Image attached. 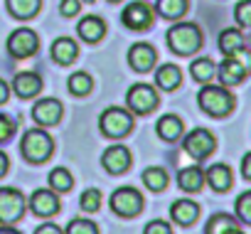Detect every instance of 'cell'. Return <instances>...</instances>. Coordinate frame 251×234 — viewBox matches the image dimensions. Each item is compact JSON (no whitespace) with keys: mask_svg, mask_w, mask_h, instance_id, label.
I'll use <instances>...</instances> for the list:
<instances>
[{"mask_svg":"<svg viewBox=\"0 0 251 234\" xmlns=\"http://www.w3.org/2000/svg\"><path fill=\"white\" fill-rule=\"evenodd\" d=\"M20 151H23L25 160H30V163H42V160H47V158L52 156L54 141H52V136H50L47 131L32 129V131H27V133L23 136Z\"/></svg>","mask_w":251,"mask_h":234,"instance_id":"obj_2","label":"cell"},{"mask_svg":"<svg viewBox=\"0 0 251 234\" xmlns=\"http://www.w3.org/2000/svg\"><path fill=\"white\" fill-rule=\"evenodd\" d=\"M197 101H200L202 111H207L209 116H226L234 108V96L224 86H204L200 91Z\"/></svg>","mask_w":251,"mask_h":234,"instance_id":"obj_4","label":"cell"},{"mask_svg":"<svg viewBox=\"0 0 251 234\" xmlns=\"http://www.w3.org/2000/svg\"><path fill=\"white\" fill-rule=\"evenodd\" d=\"M8 94H10V89H8V84L0 79V104H5L8 101Z\"/></svg>","mask_w":251,"mask_h":234,"instance_id":"obj_41","label":"cell"},{"mask_svg":"<svg viewBox=\"0 0 251 234\" xmlns=\"http://www.w3.org/2000/svg\"><path fill=\"white\" fill-rule=\"evenodd\" d=\"M108 3H118V0H108Z\"/></svg>","mask_w":251,"mask_h":234,"instance_id":"obj_46","label":"cell"},{"mask_svg":"<svg viewBox=\"0 0 251 234\" xmlns=\"http://www.w3.org/2000/svg\"><path fill=\"white\" fill-rule=\"evenodd\" d=\"M170 217H173L177 224L190 227V224L200 217V207H197L192 200H177V202H173V207H170Z\"/></svg>","mask_w":251,"mask_h":234,"instance_id":"obj_17","label":"cell"},{"mask_svg":"<svg viewBox=\"0 0 251 234\" xmlns=\"http://www.w3.org/2000/svg\"><path fill=\"white\" fill-rule=\"evenodd\" d=\"M8 50H10L13 57L25 59V57H32V54L40 50V40H37L35 30H30V27H18V30L8 37Z\"/></svg>","mask_w":251,"mask_h":234,"instance_id":"obj_7","label":"cell"},{"mask_svg":"<svg viewBox=\"0 0 251 234\" xmlns=\"http://www.w3.org/2000/svg\"><path fill=\"white\" fill-rule=\"evenodd\" d=\"M121 20H123L126 27H131V30H146L153 23V8L148 3H138V0H136V3L126 5Z\"/></svg>","mask_w":251,"mask_h":234,"instance_id":"obj_10","label":"cell"},{"mask_svg":"<svg viewBox=\"0 0 251 234\" xmlns=\"http://www.w3.org/2000/svg\"><path fill=\"white\" fill-rule=\"evenodd\" d=\"M59 10H62L64 18H74V15L81 10V0H62Z\"/></svg>","mask_w":251,"mask_h":234,"instance_id":"obj_37","label":"cell"},{"mask_svg":"<svg viewBox=\"0 0 251 234\" xmlns=\"http://www.w3.org/2000/svg\"><path fill=\"white\" fill-rule=\"evenodd\" d=\"M214 146H217V141H214V136H212L207 129H195V131L187 133V138H185V151H187L195 160L207 158V156L214 151Z\"/></svg>","mask_w":251,"mask_h":234,"instance_id":"obj_9","label":"cell"},{"mask_svg":"<svg viewBox=\"0 0 251 234\" xmlns=\"http://www.w3.org/2000/svg\"><path fill=\"white\" fill-rule=\"evenodd\" d=\"M76 54H79V47H76L74 40H69V37L54 40V45H52V57H54L57 64L67 67V64H72V62L76 59Z\"/></svg>","mask_w":251,"mask_h":234,"instance_id":"obj_18","label":"cell"},{"mask_svg":"<svg viewBox=\"0 0 251 234\" xmlns=\"http://www.w3.org/2000/svg\"><path fill=\"white\" fill-rule=\"evenodd\" d=\"M13 133H15V124L8 119L5 113H0V143L8 141V138H13Z\"/></svg>","mask_w":251,"mask_h":234,"instance_id":"obj_36","label":"cell"},{"mask_svg":"<svg viewBox=\"0 0 251 234\" xmlns=\"http://www.w3.org/2000/svg\"><path fill=\"white\" fill-rule=\"evenodd\" d=\"M103 32H106V25H103L101 18H96V15L81 18V23H79V37H81V40H86V42H99V40L103 37Z\"/></svg>","mask_w":251,"mask_h":234,"instance_id":"obj_20","label":"cell"},{"mask_svg":"<svg viewBox=\"0 0 251 234\" xmlns=\"http://www.w3.org/2000/svg\"><path fill=\"white\" fill-rule=\"evenodd\" d=\"M236 214L244 224H251V190L236 197Z\"/></svg>","mask_w":251,"mask_h":234,"instance_id":"obj_33","label":"cell"},{"mask_svg":"<svg viewBox=\"0 0 251 234\" xmlns=\"http://www.w3.org/2000/svg\"><path fill=\"white\" fill-rule=\"evenodd\" d=\"M30 209L40 217H52L59 212V197L52 190H35L30 197Z\"/></svg>","mask_w":251,"mask_h":234,"instance_id":"obj_14","label":"cell"},{"mask_svg":"<svg viewBox=\"0 0 251 234\" xmlns=\"http://www.w3.org/2000/svg\"><path fill=\"white\" fill-rule=\"evenodd\" d=\"M234 18H236L239 25L251 27V0H241V3L236 5V10H234Z\"/></svg>","mask_w":251,"mask_h":234,"instance_id":"obj_35","label":"cell"},{"mask_svg":"<svg viewBox=\"0 0 251 234\" xmlns=\"http://www.w3.org/2000/svg\"><path fill=\"white\" fill-rule=\"evenodd\" d=\"M229 234H241V229H231V232H229Z\"/></svg>","mask_w":251,"mask_h":234,"instance_id":"obj_44","label":"cell"},{"mask_svg":"<svg viewBox=\"0 0 251 234\" xmlns=\"http://www.w3.org/2000/svg\"><path fill=\"white\" fill-rule=\"evenodd\" d=\"M190 74H192L195 81L207 84V81L214 77V62H212V59H195V62L190 64Z\"/></svg>","mask_w":251,"mask_h":234,"instance_id":"obj_29","label":"cell"},{"mask_svg":"<svg viewBox=\"0 0 251 234\" xmlns=\"http://www.w3.org/2000/svg\"><path fill=\"white\" fill-rule=\"evenodd\" d=\"M5 173H8V156L0 151V178H3Z\"/></svg>","mask_w":251,"mask_h":234,"instance_id":"obj_42","label":"cell"},{"mask_svg":"<svg viewBox=\"0 0 251 234\" xmlns=\"http://www.w3.org/2000/svg\"><path fill=\"white\" fill-rule=\"evenodd\" d=\"M143 234H173V229H170V224H168V222L155 219V222H151V224L146 227V232H143Z\"/></svg>","mask_w":251,"mask_h":234,"instance_id":"obj_38","label":"cell"},{"mask_svg":"<svg viewBox=\"0 0 251 234\" xmlns=\"http://www.w3.org/2000/svg\"><path fill=\"white\" fill-rule=\"evenodd\" d=\"M40 89H42V79L35 72H20L13 79V91L23 99H32L35 94H40Z\"/></svg>","mask_w":251,"mask_h":234,"instance_id":"obj_16","label":"cell"},{"mask_svg":"<svg viewBox=\"0 0 251 234\" xmlns=\"http://www.w3.org/2000/svg\"><path fill=\"white\" fill-rule=\"evenodd\" d=\"M25 212V197L15 187H0V222H18Z\"/></svg>","mask_w":251,"mask_h":234,"instance_id":"obj_6","label":"cell"},{"mask_svg":"<svg viewBox=\"0 0 251 234\" xmlns=\"http://www.w3.org/2000/svg\"><path fill=\"white\" fill-rule=\"evenodd\" d=\"M204 180L212 185V190L226 192V190L231 187V170H229V165L217 163V165H212V168L204 173Z\"/></svg>","mask_w":251,"mask_h":234,"instance_id":"obj_19","label":"cell"},{"mask_svg":"<svg viewBox=\"0 0 251 234\" xmlns=\"http://www.w3.org/2000/svg\"><path fill=\"white\" fill-rule=\"evenodd\" d=\"M231 229H239V224H236L234 217H229V214H214V217L207 222L204 234H229Z\"/></svg>","mask_w":251,"mask_h":234,"instance_id":"obj_27","label":"cell"},{"mask_svg":"<svg viewBox=\"0 0 251 234\" xmlns=\"http://www.w3.org/2000/svg\"><path fill=\"white\" fill-rule=\"evenodd\" d=\"M81 3H94V0H81Z\"/></svg>","mask_w":251,"mask_h":234,"instance_id":"obj_45","label":"cell"},{"mask_svg":"<svg viewBox=\"0 0 251 234\" xmlns=\"http://www.w3.org/2000/svg\"><path fill=\"white\" fill-rule=\"evenodd\" d=\"M241 175H244L246 180H251V153H246L244 160H241Z\"/></svg>","mask_w":251,"mask_h":234,"instance_id":"obj_40","label":"cell"},{"mask_svg":"<svg viewBox=\"0 0 251 234\" xmlns=\"http://www.w3.org/2000/svg\"><path fill=\"white\" fill-rule=\"evenodd\" d=\"M143 182H146V187H151V190L160 192V190H165V187H168V173H165L163 168H158V165L146 168V173H143Z\"/></svg>","mask_w":251,"mask_h":234,"instance_id":"obj_28","label":"cell"},{"mask_svg":"<svg viewBox=\"0 0 251 234\" xmlns=\"http://www.w3.org/2000/svg\"><path fill=\"white\" fill-rule=\"evenodd\" d=\"M177 182H180L182 190H187V192H197V190L202 187V182H204V173H202L197 165H190V168L180 170Z\"/></svg>","mask_w":251,"mask_h":234,"instance_id":"obj_24","label":"cell"},{"mask_svg":"<svg viewBox=\"0 0 251 234\" xmlns=\"http://www.w3.org/2000/svg\"><path fill=\"white\" fill-rule=\"evenodd\" d=\"M32 116L42 126H54L62 119V104L57 99H42L32 106Z\"/></svg>","mask_w":251,"mask_h":234,"instance_id":"obj_12","label":"cell"},{"mask_svg":"<svg viewBox=\"0 0 251 234\" xmlns=\"http://www.w3.org/2000/svg\"><path fill=\"white\" fill-rule=\"evenodd\" d=\"M111 207L121 217H136L143 209V195L136 187H118L111 195Z\"/></svg>","mask_w":251,"mask_h":234,"instance_id":"obj_5","label":"cell"},{"mask_svg":"<svg viewBox=\"0 0 251 234\" xmlns=\"http://www.w3.org/2000/svg\"><path fill=\"white\" fill-rule=\"evenodd\" d=\"M99 129L108 138H123L126 133H131V129H133V116L128 111L118 108V106H111V108H106L101 113Z\"/></svg>","mask_w":251,"mask_h":234,"instance_id":"obj_3","label":"cell"},{"mask_svg":"<svg viewBox=\"0 0 251 234\" xmlns=\"http://www.w3.org/2000/svg\"><path fill=\"white\" fill-rule=\"evenodd\" d=\"M244 77H246V64H244L236 54L226 57V59L219 64V79H222V84L234 86V84L244 81Z\"/></svg>","mask_w":251,"mask_h":234,"instance_id":"obj_15","label":"cell"},{"mask_svg":"<svg viewBox=\"0 0 251 234\" xmlns=\"http://www.w3.org/2000/svg\"><path fill=\"white\" fill-rule=\"evenodd\" d=\"M72 182H74V178H72V173H69L67 168H54V170L50 173V185H52V190H57V192L72 190Z\"/></svg>","mask_w":251,"mask_h":234,"instance_id":"obj_31","label":"cell"},{"mask_svg":"<svg viewBox=\"0 0 251 234\" xmlns=\"http://www.w3.org/2000/svg\"><path fill=\"white\" fill-rule=\"evenodd\" d=\"M168 45L177 54H192L202 47V32L192 23H180L168 30Z\"/></svg>","mask_w":251,"mask_h":234,"instance_id":"obj_1","label":"cell"},{"mask_svg":"<svg viewBox=\"0 0 251 234\" xmlns=\"http://www.w3.org/2000/svg\"><path fill=\"white\" fill-rule=\"evenodd\" d=\"M155 81H158L160 89L173 91V89L180 86V81H182V72H180L175 64H163V67L155 72Z\"/></svg>","mask_w":251,"mask_h":234,"instance_id":"obj_21","label":"cell"},{"mask_svg":"<svg viewBox=\"0 0 251 234\" xmlns=\"http://www.w3.org/2000/svg\"><path fill=\"white\" fill-rule=\"evenodd\" d=\"M91 89H94V79L86 72H76L69 77V91L74 96H86V94H91Z\"/></svg>","mask_w":251,"mask_h":234,"instance_id":"obj_30","label":"cell"},{"mask_svg":"<svg viewBox=\"0 0 251 234\" xmlns=\"http://www.w3.org/2000/svg\"><path fill=\"white\" fill-rule=\"evenodd\" d=\"M126 104L136 113H151L158 106V91L151 84H136L126 94Z\"/></svg>","mask_w":251,"mask_h":234,"instance_id":"obj_8","label":"cell"},{"mask_svg":"<svg viewBox=\"0 0 251 234\" xmlns=\"http://www.w3.org/2000/svg\"><path fill=\"white\" fill-rule=\"evenodd\" d=\"M35 234H62V229L57 224H52V222H45V224H40L35 229Z\"/></svg>","mask_w":251,"mask_h":234,"instance_id":"obj_39","label":"cell"},{"mask_svg":"<svg viewBox=\"0 0 251 234\" xmlns=\"http://www.w3.org/2000/svg\"><path fill=\"white\" fill-rule=\"evenodd\" d=\"M101 163H103V168L111 175H121V173L128 170V165H131V151L126 146H111V148L103 151Z\"/></svg>","mask_w":251,"mask_h":234,"instance_id":"obj_11","label":"cell"},{"mask_svg":"<svg viewBox=\"0 0 251 234\" xmlns=\"http://www.w3.org/2000/svg\"><path fill=\"white\" fill-rule=\"evenodd\" d=\"M158 13L168 20H177L187 13V0H158Z\"/></svg>","mask_w":251,"mask_h":234,"instance_id":"obj_26","label":"cell"},{"mask_svg":"<svg viewBox=\"0 0 251 234\" xmlns=\"http://www.w3.org/2000/svg\"><path fill=\"white\" fill-rule=\"evenodd\" d=\"M79 205H81V209H86V212H96L99 205H101V192H99L96 187L84 190L81 197H79Z\"/></svg>","mask_w":251,"mask_h":234,"instance_id":"obj_32","label":"cell"},{"mask_svg":"<svg viewBox=\"0 0 251 234\" xmlns=\"http://www.w3.org/2000/svg\"><path fill=\"white\" fill-rule=\"evenodd\" d=\"M67 234H99V229L89 219H72L67 227Z\"/></svg>","mask_w":251,"mask_h":234,"instance_id":"obj_34","label":"cell"},{"mask_svg":"<svg viewBox=\"0 0 251 234\" xmlns=\"http://www.w3.org/2000/svg\"><path fill=\"white\" fill-rule=\"evenodd\" d=\"M158 59V52L148 45V42H138L128 50V64L136 69V72H148Z\"/></svg>","mask_w":251,"mask_h":234,"instance_id":"obj_13","label":"cell"},{"mask_svg":"<svg viewBox=\"0 0 251 234\" xmlns=\"http://www.w3.org/2000/svg\"><path fill=\"white\" fill-rule=\"evenodd\" d=\"M219 50H222L226 57L239 54V52L244 50V35H241L239 30H234V27L224 30V32L219 35Z\"/></svg>","mask_w":251,"mask_h":234,"instance_id":"obj_22","label":"cell"},{"mask_svg":"<svg viewBox=\"0 0 251 234\" xmlns=\"http://www.w3.org/2000/svg\"><path fill=\"white\" fill-rule=\"evenodd\" d=\"M158 136L163 141H177L182 136V121L177 119V116H173V113L163 116V119L158 121Z\"/></svg>","mask_w":251,"mask_h":234,"instance_id":"obj_23","label":"cell"},{"mask_svg":"<svg viewBox=\"0 0 251 234\" xmlns=\"http://www.w3.org/2000/svg\"><path fill=\"white\" fill-rule=\"evenodd\" d=\"M8 10L13 18L18 20H27L32 15H37L40 10V0H8Z\"/></svg>","mask_w":251,"mask_h":234,"instance_id":"obj_25","label":"cell"},{"mask_svg":"<svg viewBox=\"0 0 251 234\" xmlns=\"http://www.w3.org/2000/svg\"><path fill=\"white\" fill-rule=\"evenodd\" d=\"M0 234H20V232L13 229V227H0Z\"/></svg>","mask_w":251,"mask_h":234,"instance_id":"obj_43","label":"cell"}]
</instances>
